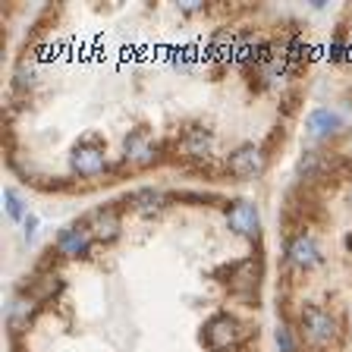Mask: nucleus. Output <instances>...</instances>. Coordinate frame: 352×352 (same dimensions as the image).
<instances>
[{
	"mask_svg": "<svg viewBox=\"0 0 352 352\" xmlns=\"http://www.w3.org/2000/svg\"><path fill=\"white\" fill-rule=\"evenodd\" d=\"M242 340H245V330L230 311L211 315L205 321V330H201V343L208 352H233Z\"/></svg>",
	"mask_w": 352,
	"mask_h": 352,
	"instance_id": "nucleus-1",
	"label": "nucleus"
},
{
	"mask_svg": "<svg viewBox=\"0 0 352 352\" xmlns=\"http://www.w3.org/2000/svg\"><path fill=\"white\" fill-rule=\"evenodd\" d=\"M299 330H302V337H305V343L315 346V349H324V346H330L333 340L340 337L337 318L330 315L327 308H321V305H305L302 308Z\"/></svg>",
	"mask_w": 352,
	"mask_h": 352,
	"instance_id": "nucleus-2",
	"label": "nucleus"
},
{
	"mask_svg": "<svg viewBox=\"0 0 352 352\" xmlns=\"http://www.w3.org/2000/svg\"><path fill=\"white\" fill-rule=\"evenodd\" d=\"M230 293L239 296L245 302H258V283H261V261L258 258H242V261L230 264Z\"/></svg>",
	"mask_w": 352,
	"mask_h": 352,
	"instance_id": "nucleus-3",
	"label": "nucleus"
},
{
	"mask_svg": "<svg viewBox=\"0 0 352 352\" xmlns=\"http://www.w3.org/2000/svg\"><path fill=\"white\" fill-rule=\"evenodd\" d=\"M69 167H73V173L91 179V176H101L104 170H107V154H104V148L98 145V139H85L73 148Z\"/></svg>",
	"mask_w": 352,
	"mask_h": 352,
	"instance_id": "nucleus-4",
	"label": "nucleus"
},
{
	"mask_svg": "<svg viewBox=\"0 0 352 352\" xmlns=\"http://www.w3.org/2000/svg\"><path fill=\"white\" fill-rule=\"evenodd\" d=\"M123 154H126V164H129V167H139V170L157 164V157H161V151H157V145L151 142L148 129H132L123 139Z\"/></svg>",
	"mask_w": 352,
	"mask_h": 352,
	"instance_id": "nucleus-5",
	"label": "nucleus"
},
{
	"mask_svg": "<svg viewBox=\"0 0 352 352\" xmlns=\"http://www.w3.org/2000/svg\"><path fill=\"white\" fill-rule=\"evenodd\" d=\"M264 167H267V154L255 145L236 148V151L230 154V161H227L230 176H236V179H255V176L264 173Z\"/></svg>",
	"mask_w": 352,
	"mask_h": 352,
	"instance_id": "nucleus-6",
	"label": "nucleus"
},
{
	"mask_svg": "<svg viewBox=\"0 0 352 352\" xmlns=\"http://www.w3.org/2000/svg\"><path fill=\"white\" fill-rule=\"evenodd\" d=\"M91 242H95V236H91L88 223H85V220H79V223H69V227L60 230V236H57V252H60L63 258H82V255H88Z\"/></svg>",
	"mask_w": 352,
	"mask_h": 352,
	"instance_id": "nucleus-7",
	"label": "nucleus"
},
{
	"mask_svg": "<svg viewBox=\"0 0 352 352\" xmlns=\"http://www.w3.org/2000/svg\"><path fill=\"white\" fill-rule=\"evenodd\" d=\"M88 230L95 236V242H113L123 230V220H120V208L117 205H104V208H95V211L85 217Z\"/></svg>",
	"mask_w": 352,
	"mask_h": 352,
	"instance_id": "nucleus-8",
	"label": "nucleus"
},
{
	"mask_svg": "<svg viewBox=\"0 0 352 352\" xmlns=\"http://www.w3.org/2000/svg\"><path fill=\"white\" fill-rule=\"evenodd\" d=\"M179 148L189 161H208L214 154V132L205 129V126H189L179 139Z\"/></svg>",
	"mask_w": 352,
	"mask_h": 352,
	"instance_id": "nucleus-9",
	"label": "nucleus"
},
{
	"mask_svg": "<svg viewBox=\"0 0 352 352\" xmlns=\"http://www.w3.org/2000/svg\"><path fill=\"white\" fill-rule=\"evenodd\" d=\"M227 220H230V230H233L236 236H245V239H255L258 236V208L252 205V201H233L227 211Z\"/></svg>",
	"mask_w": 352,
	"mask_h": 352,
	"instance_id": "nucleus-10",
	"label": "nucleus"
},
{
	"mask_svg": "<svg viewBox=\"0 0 352 352\" xmlns=\"http://www.w3.org/2000/svg\"><path fill=\"white\" fill-rule=\"evenodd\" d=\"M286 258H289L299 271H308V267H315V264L321 261V249H318V242L308 233H296L293 239L286 242Z\"/></svg>",
	"mask_w": 352,
	"mask_h": 352,
	"instance_id": "nucleus-11",
	"label": "nucleus"
},
{
	"mask_svg": "<svg viewBox=\"0 0 352 352\" xmlns=\"http://www.w3.org/2000/svg\"><path fill=\"white\" fill-rule=\"evenodd\" d=\"M340 126H343V120H340V113H333L330 107H315L305 120V129L311 139H327V135L340 132Z\"/></svg>",
	"mask_w": 352,
	"mask_h": 352,
	"instance_id": "nucleus-12",
	"label": "nucleus"
},
{
	"mask_svg": "<svg viewBox=\"0 0 352 352\" xmlns=\"http://www.w3.org/2000/svg\"><path fill=\"white\" fill-rule=\"evenodd\" d=\"M35 311H38V302L32 299L29 293H19L16 302L10 305V311H7L10 330H13V333H22V327H29V321L35 318Z\"/></svg>",
	"mask_w": 352,
	"mask_h": 352,
	"instance_id": "nucleus-13",
	"label": "nucleus"
},
{
	"mask_svg": "<svg viewBox=\"0 0 352 352\" xmlns=\"http://www.w3.org/2000/svg\"><path fill=\"white\" fill-rule=\"evenodd\" d=\"M164 201H167V195L157 189H151V186H145V189H135L129 195V205L135 208L139 214H145V217H151V214H157L164 208Z\"/></svg>",
	"mask_w": 352,
	"mask_h": 352,
	"instance_id": "nucleus-14",
	"label": "nucleus"
},
{
	"mask_svg": "<svg viewBox=\"0 0 352 352\" xmlns=\"http://www.w3.org/2000/svg\"><path fill=\"white\" fill-rule=\"evenodd\" d=\"M60 289H63V280H60L57 274H44V277H38V280H29V286H25V293H29L38 305L47 302V299H54Z\"/></svg>",
	"mask_w": 352,
	"mask_h": 352,
	"instance_id": "nucleus-15",
	"label": "nucleus"
},
{
	"mask_svg": "<svg viewBox=\"0 0 352 352\" xmlns=\"http://www.w3.org/2000/svg\"><path fill=\"white\" fill-rule=\"evenodd\" d=\"M208 54L217 60H233L236 54V38L230 35V32H217V35L211 38V47H208Z\"/></svg>",
	"mask_w": 352,
	"mask_h": 352,
	"instance_id": "nucleus-16",
	"label": "nucleus"
},
{
	"mask_svg": "<svg viewBox=\"0 0 352 352\" xmlns=\"http://www.w3.org/2000/svg\"><path fill=\"white\" fill-rule=\"evenodd\" d=\"M3 205H7V214L10 220H25L29 214H25V205H22V198L16 189H3Z\"/></svg>",
	"mask_w": 352,
	"mask_h": 352,
	"instance_id": "nucleus-17",
	"label": "nucleus"
},
{
	"mask_svg": "<svg viewBox=\"0 0 352 352\" xmlns=\"http://www.w3.org/2000/svg\"><path fill=\"white\" fill-rule=\"evenodd\" d=\"M274 340H277L280 352H296V337H293V327H289V324H280L277 333H274Z\"/></svg>",
	"mask_w": 352,
	"mask_h": 352,
	"instance_id": "nucleus-18",
	"label": "nucleus"
},
{
	"mask_svg": "<svg viewBox=\"0 0 352 352\" xmlns=\"http://www.w3.org/2000/svg\"><path fill=\"white\" fill-rule=\"evenodd\" d=\"M35 233H38V217L35 214H29V217L22 220V236H25V242H32L35 239Z\"/></svg>",
	"mask_w": 352,
	"mask_h": 352,
	"instance_id": "nucleus-19",
	"label": "nucleus"
},
{
	"mask_svg": "<svg viewBox=\"0 0 352 352\" xmlns=\"http://www.w3.org/2000/svg\"><path fill=\"white\" fill-rule=\"evenodd\" d=\"M343 57H346V41H343V35H337L333 44H330V60H343Z\"/></svg>",
	"mask_w": 352,
	"mask_h": 352,
	"instance_id": "nucleus-20",
	"label": "nucleus"
},
{
	"mask_svg": "<svg viewBox=\"0 0 352 352\" xmlns=\"http://www.w3.org/2000/svg\"><path fill=\"white\" fill-rule=\"evenodd\" d=\"M183 10L186 13H195V10H205V3H201V0H186Z\"/></svg>",
	"mask_w": 352,
	"mask_h": 352,
	"instance_id": "nucleus-21",
	"label": "nucleus"
}]
</instances>
